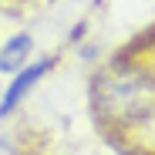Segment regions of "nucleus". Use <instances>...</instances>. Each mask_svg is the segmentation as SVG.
Here are the masks:
<instances>
[{
	"label": "nucleus",
	"mask_w": 155,
	"mask_h": 155,
	"mask_svg": "<svg viewBox=\"0 0 155 155\" xmlns=\"http://www.w3.org/2000/svg\"><path fill=\"white\" fill-rule=\"evenodd\" d=\"M47 68H51V61H41V64H31L27 71H20V74H17V81H14V84H10V91H7V98L0 101V115L14 111V108H17V101L34 88L37 78H44V71H47Z\"/></svg>",
	"instance_id": "1"
},
{
	"label": "nucleus",
	"mask_w": 155,
	"mask_h": 155,
	"mask_svg": "<svg viewBox=\"0 0 155 155\" xmlns=\"http://www.w3.org/2000/svg\"><path fill=\"white\" fill-rule=\"evenodd\" d=\"M27 51H31V37H27V34L14 37L4 51H0V71H14V68H20L24 61H27Z\"/></svg>",
	"instance_id": "2"
}]
</instances>
